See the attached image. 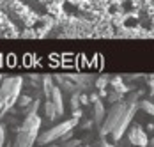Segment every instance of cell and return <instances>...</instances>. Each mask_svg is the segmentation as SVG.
Returning <instances> with one entry per match:
<instances>
[{"label": "cell", "instance_id": "cell-1", "mask_svg": "<svg viewBox=\"0 0 154 147\" xmlns=\"http://www.w3.org/2000/svg\"><path fill=\"white\" fill-rule=\"evenodd\" d=\"M39 130H41V117L39 114H29L25 115L23 122L20 124L18 131H16V140L13 147H34L39 136Z\"/></svg>", "mask_w": 154, "mask_h": 147}, {"label": "cell", "instance_id": "cell-2", "mask_svg": "<svg viewBox=\"0 0 154 147\" xmlns=\"http://www.w3.org/2000/svg\"><path fill=\"white\" fill-rule=\"evenodd\" d=\"M78 124V119H67V120H62L59 122L57 126H53V128H50L46 131L39 133V136H37V142L35 144H39V145H48V144H51V142H57V140H62L67 133H71L75 130V126Z\"/></svg>", "mask_w": 154, "mask_h": 147}, {"label": "cell", "instance_id": "cell-3", "mask_svg": "<svg viewBox=\"0 0 154 147\" xmlns=\"http://www.w3.org/2000/svg\"><path fill=\"white\" fill-rule=\"evenodd\" d=\"M21 89H23V78L21 76H11V78L2 80L0 94H2L4 103H5V114L16 105L20 94H21Z\"/></svg>", "mask_w": 154, "mask_h": 147}, {"label": "cell", "instance_id": "cell-4", "mask_svg": "<svg viewBox=\"0 0 154 147\" xmlns=\"http://www.w3.org/2000/svg\"><path fill=\"white\" fill-rule=\"evenodd\" d=\"M137 106H138V105L135 103V96H133L129 101H126V108H124L122 115H121V119H119V122L115 124L113 131L110 133V135L113 136V140H121V138H122L124 131L128 130V126L131 124V120H133V117H135Z\"/></svg>", "mask_w": 154, "mask_h": 147}, {"label": "cell", "instance_id": "cell-5", "mask_svg": "<svg viewBox=\"0 0 154 147\" xmlns=\"http://www.w3.org/2000/svg\"><path fill=\"white\" fill-rule=\"evenodd\" d=\"M124 108H126V101H119V103H115L110 108V112L105 115L103 124H101V135H110V133L113 131L115 124L119 122V119L122 115Z\"/></svg>", "mask_w": 154, "mask_h": 147}, {"label": "cell", "instance_id": "cell-6", "mask_svg": "<svg viewBox=\"0 0 154 147\" xmlns=\"http://www.w3.org/2000/svg\"><path fill=\"white\" fill-rule=\"evenodd\" d=\"M45 99L53 105L57 115H62V114H64V101H62V92H60V87H59V85L53 83V85L50 87V90L45 92Z\"/></svg>", "mask_w": 154, "mask_h": 147}, {"label": "cell", "instance_id": "cell-7", "mask_svg": "<svg viewBox=\"0 0 154 147\" xmlns=\"http://www.w3.org/2000/svg\"><path fill=\"white\" fill-rule=\"evenodd\" d=\"M128 138H129V142H131L133 145H137V147H147L149 145V138H147L145 131H143L140 126H133V128L128 131Z\"/></svg>", "mask_w": 154, "mask_h": 147}, {"label": "cell", "instance_id": "cell-8", "mask_svg": "<svg viewBox=\"0 0 154 147\" xmlns=\"http://www.w3.org/2000/svg\"><path fill=\"white\" fill-rule=\"evenodd\" d=\"M103 119H105V106L97 99V101H94V120L99 124V122H103Z\"/></svg>", "mask_w": 154, "mask_h": 147}, {"label": "cell", "instance_id": "cell-9", "mask_svg": "<svg viewBox=\"0 0 154 147\" xmlns=\"http://www.w3.org/2000/svg\"><path fill=\"white\" fill-rule=\"evenodd\" d=\"M140 108L143 112H147L149 115H154V105L151 101H140Z\"/></svg>", "mask_w": 154, "mask_h": 147}, {"label": "cell", "instance_id": "cell-10", "mask_svg": "<svg viewBox=\"0 0 154 147\" xmlns=\"http://www.w3.org/2000/svg\"><path fill=\"white\" fill-rule=\"evenodd\" d=\"M30 103H32L30 98H29V96H21V94H20V98H18V101H16V105H20L21 108H27Z\"/></svg>", "mask_w": 154, "mask_h": 147}, {"label": "cell", "instance_id": "cell-11", "mask_svg": "<svg viewBox=\"0 0 154 147\" xmlns=\"http://www.w3.org/2000/svg\"><path fill=\"white\" fill-rule=\"evenodd\" d=\"M5 145V128L0 124V147Z\"/></svg>", "mask_w": 154, "mask_h": 147}, {"label": "cell", "instance_id": "cell-12", "mask_svg": "<svg viewBox=\"0 0 154 147\" xmlns=\"http://www.w3.org/2000/svg\"><path fill=\"white\" fill-rule=\"evenodd\" d=\"M108 83V78L106 76H103V78H99V80H97V87L99 89H105V85H106Z\"/></svg>", "mask_w": 154, "mask_h": 147}, {"label": "cell", "instance_id": "cell-13", "mask_svg": "<svg viewBox=\"0 0 154 147\" xmlns=\"http://www.w3.org/2000/svg\"><path fill=\"white\" fill-rule=\"evenodd\" d=\"M2 115H5V103H4V98H2V94H0V117Z\"/></svg>", "mask_w": 154, "mask_h": 147}, {"label": "cell", "instance_id": "cell-14", "mask_svg": "<svg viewBox=\"0 0 154 147\" xmlns=\"http://www.w3.org/2000/svg\"><path fill=\"white\" fill-rule=\"evenodd\" d=\"M76 145H80V140H71V142H67L64 147H76Z\"/></svg>", "mask_w": 154, "mask_h": 147}, {"label": "cell", "instance_id": "cell-15", "mask_svg": "<svg viewBox=\"0 0 154 147\" xmlns=\"http://www.w3.org/2000/svg\"><path fill=\"white\" fill-rule=\"evenodd\" d=\"M149 87H151V92H154V74L149 76Z\"/></svg>", "mask_w": 154, "mask_h": 147}, {"label": "cell", "instance_id": "cell-16", "mask_svg": "<svg viewBox=\"0 0 154 147\" xmlns=\"http://www.w3.org/2000/svg\"><path fill=\"white\" fill-rule=\"evenodd\" d=\"M80 103L87 105V103H89V98H87V96H80Z\"/></svg>", "mask_w": 154, "mask_h": 147}, {"label": "cell", "instance_id": "cell-17", "mask_svg": "<svg viewBox=\"0 0 154 147\" xmlns=\"http://www.w3.org/2000/svg\"><path fill=\"white\" fill-rule=\"evenodd\" d=\"M101 147H115V145H112V144H108V142H103V144H101Z\"/></svg>", "mask_w": 154, "mask_h": 147}, {"label": "cell", "instance_id": "cell-18", "mask_svg": "<svg viewBox=\"0 0 154 147\" xmlns=\"http://www.w3.org/2000/svg\"><path fill=\"white\" fill-rule=\"evenodd\" d=\"M45 147H57V145H50V144H48V145H45Z\"/></svg>", "mask_w": 154, "mask_h": 147}, {"label": "cell", "instance_id": "cell-19", "mask_svg": "<svg viewBox=\"0 0 154 147\" xmlns=\"http://www.w3.org/2000/svg\"><path fill=\"white\" fill-rule=\"evenodd\" d=\"M4 147H11V145H7V144H5V145H4Z\"/></svg>", "mask_w": 154, "mask_h": 147}, {"label": "cell", "instance_id": "cell-20", "mask_svg": "<svg viewBox=\"0 0 154 147\" xmlns=\"http://www.w3.org/2000/svg\"><path fill=\"white\" fill-rule=\"evenodd\" d=\"M151 145H154V140H152V144H151Z\"/></svg>", "mask_w": 154, "mask_h": 147}]
</instances>
